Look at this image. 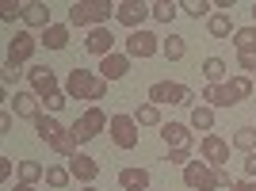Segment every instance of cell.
Returning a JSON list of instances; mask_svg holds the SVG:
<instances>
[{
	"instance_id": "1",
	"label": "cell",
	"mask_w": 256,
	"mask_h": 191,
	"mask_svg": "<svg viewBox=\"0 0 256 191\" xmlns=\"http://www.w3.org/2000/svg\"><path fill=\"white\" fill-rule=\"evenodd\" d=\"M115 16L111 0H73L69 4V27H107V20Z\"/></svg>"
},
{
	"instance_id": "2",
	"label": "cell",
	"mask_w": 256,
	"mask_h": 191,
	"mask_svg": "<svg viewBox=\"0 0 256 191\" xmlns=\"http://www.w3.org/2000/svg\"><path fill=\"white\" fill-rule=\"evenodd\" d=\"M65 96L69 100H92V104H100L107 96V80L100 73H92V69H73L65 76Z\"/></svg>"
},
{
	"instance_id": "3",
	"label": "cell",
	"mask_w": 256,
	"mask_h": 191,
	"mask_svg": "<svg viewBox=\"0 0 256 191\" xmlns=\"http://www.w3.org/2000/svg\"><path fill=\"white\" fill-rule=\"evenodd\" d=\"M34 134H38V138H42L46 146H50L54 153H58V157H65V160H69V157L76 153V142L69 138V130H65V126H62V122H58L54 115H46V111H42L38 118H34Z\"/></svg>"
},
{
	"instance_id": "4",
	"label": "cell",
	"mask_w": 256,
	"mask_h": 191,
	"mask_svg": "<svg viewBox=\"0 0 256 191\" xmlns=\"http://www.w3.org/2000/svg\"><path fill=\"white\" fill-rule=\"evenodd\" d=\"M104 126H111V118L104 115V107H88L84 115L69 126V138H73L76 146H88L92 138H100V134H104Z\"/></svg>"
},
{
	"instance_id": "5",
	"label": "cell",
	"mask_w": 256,
	"mask_h": 191,
	"mask_svg": "<svg viewBox=\"0 0 256 191\" xmlns=\"http://www.w3.org/2000/svg\"><path fill=\"white\" fill-rule=\"evenodd\" d=\"M150 104H157V107H188V104H195V96H192L188 84L157 80V84H150Z\"/></svg>"
},
{
	"instance_id": "6",
	"label": "cell",
	"mask_w": 256,
	"mask_h": 191,
	"mask_svg": "<svg viewBox=\"0 0 256 191\" xmlns=\"http://www.w3.org/2000/svg\"><path fill=\"white\" fill-rule=\"evenodd\" d=\"M34 50H38V38H34L31 31H16L8 38V54H4V62L12 65H27L34 58Z\"/></svg>"
},
{
	"instance_id": "7",
	"label": "cell",
	"mask_w": 256,
	"mask_h": 191,
	"mask_svg": "<svg viewBox=\"0 0 256 191\" xmlns=\"http://www.w3.org/2000/svg\"><path fill=\"white\" fill-rule=\"evenodd\" d=\"M157 54H160V38L153 31H130L126 34V58L130 62H134V58L146 62V58H157Z\"/></svg>"
},
{
	"instance_id": "8",
	"label": "cell",
	"mask_w": 256,
	"mask_h": 191,
	"mask_svg": "<svg viewBox=\"0 0 256 191\" xmlns=\"http://www.w3.org/2000/svg\"><path fill=\"white\" fill-rule=\"evenodd\" d=\"M111 142H115L118 149H138V122H134V115H111Z\"/></svg>"
},
{
	"instance_id": "9",
	"label": "cell",
	"mask_w": 256,
	"mask_h": 191,
	"mask_svg": "<svg viewBox=\"0 0 256 191\" xmlns=\"http://www.w3.org/2000/svg\"><path fill=\"white\" fill-rule=\"evenodd\" d=\"M153 12L150 4H142V0H122V4H115V20L122 23V27H130V31H142V23L150 20Z\"/></svg>"
},
{
	"instance_id": "10",
	"label": "cell",
	"mask_w": 256,
	"mask_h": 191,
	"mask_svg": "<svg viewBox=\"0 0 256 191\" xmlns=\"http://www.w3.org/2000/svg\"><path fill=\"white\" fill-rule=\"evenodd\" d=\"M27 80H31V92L38 96V100H50L54 92H62V88H58V73H54L50 65H31Z\"/></svg>"
},
{
	"instance_id": "11",
	"label": "cell",
	"mask_w": 256,
	"mask_h": 191,
	"mask_svg": "<svg viewBox=\"0 0 256 191\" xmlns=\"http://www.w3.org/2000/svg\"><path fill=\"white\" fill-rule=\"evenodd\" d=\"M184 184H188L192 191H214V188H218L214 168L206 164V160H192V164L184 168Z\"/></svg>"
},
{
	"instance_id": "12",
	"label": "cell",
	"mask_w": 256,
	"mask_h": 191,
	"mask_svg": "<svg viewBox=\"0 0 256 191\" xmlns=\"http://www.w3.org/2000/svg\"><path fill=\"white\" fill-rule=\"evenodd\" d=\"M199 153H203V160L210 168H222L226 160H230V142L218 138V134H206V138L199 142Z\"/></svg>"
},
{
	"instance_id": "13",
	"label": "cell",
	"mask_w": 256,
	"mask_h": 191,
	"mask_svg": "<svg viewBox=\"0 0 256 191\" xmlns=\"http://www.w3.org/2000/svg\"><path fill=\"white\" fill-rule=\"evenodd\" d=\"M84 50L92 54V58H100L104 62L107 54H115V34H111V27H92L84 38Z\"/></svg>"
},
{
	"instance_id": "14",
	"label": "cell",
	"mask_w": 256,
	"mask_h": 191,
	"mask_svg": "<svg viewBox=\"0 0 256 191\" xmlns=\"http://www.w3.org/2000/svg\"><path fill=\"white\" fill-rule=\"evenodd\" d=\"M65 164H69V172H73V176H76L80 184H84V188H88V184H92V180L100 176L96 157H88V153H73V157L65 160Z\"/></svg>"
},
{
	"instance_id": "15",
	"label": "cell",
	"mask_w": 256,
	"mask_h": 191,
	"mask_svg": "<svg viewBox=\"0 0 256 191\" xmlns=\"http://www.w3.org/2000/svg\"><path fill=\"white\" fill-rule=\"evenodd\" d=\"M8 111L16 118H31V122H34V118L42 115V104H38V96H34V92H16V100L8 104Z\"/></svg>"
},
{
	"instance_id": "16",
	"label": "cell",
	"mask_w": 256,
	"mask_h": 191,
	"mask_svg": "<svg viewBox=\"0 0 256 191\" xmlns=\"http://www.w3.org/2000/svg\"><path fill=\"white\" fill-rule=\"evenodd\" d=\"M160 138H164L168 149H192V142H195L188 122H164V126H160Z\"/></svg>"
},
{
	"instance_id": "17",
	"label": "cell",
	"mask_w": 256,
	"mask_h": 191,
	"mask_svg": "<svg viewBox=\"0 0 256 191\" xmlns=\"http://www.w3.org/2000/svg\"><path fill=\"white\" fill-rule=\"evenodd\" d=\"M96 73L104 76V80H122V76L130 73V58H126V54H118V50H115V54H107L104 62H100Z\"/></svg>"
},
{
	"instance_id": "18",
	"label": "cell",
	"mask_w": 256,
	"mask_h": 191,
	"mask_svg": "<svg viewBox=\"0 0 256 191\" xmlns=\"http://www.w3.org/2000/svg\"><path fill=\"white\" fill-rule=\"evenodd\" d=\"M23 23H27V27H38V31L54 27V23H50V8H46L42 0H31V4H23Z\"/></svg>"
},
{
	"instance_id": "19",
	"label": "cell",
	"mask_w": 256,
	"mask_h": 191,
	"mask_svg": "<svg viewBox=\"0 0 256 191\" xmlns=\"http://www.w3.org/2000/svg\"><path fill=\"white\" fill-rule=\"evenodd\" d=\"M118 188L122 191H146L150 188V168H142V164L138 168H122L118 172Z\"/></svg>"
},
{
	"instance_id": "20",
	"label": "cell",
	"mask_w": 256,
	"mask_h": 191,
	"mask_svg": "<svg viewBox=\"0 0 256 191\" xmlns=\"http://www.w3.org/2000/svg\"><path fill=\"white\" fill-rule=\"evenodd\" d=\"M38 46H46V50H65V46H69V23H54V27H46L42 38H38Z\"/></svg>"
},
{
	"instance_id": "21",
	"label": "cell",
	"mask_w": 256,
	"mask_h": 191,
	"mask_svg": "<svg viewBox=\"0 0 256 191\" xmlns=\"http://www.w3.org/2000/svg\"><path fill=\"white\" fill-rule=\"evenodd\" d=\"M206 31H210V38H234V16H226V12H214L210 20H206Z\"/></svg>"
},
{
	"instance_id": "22",
	"label": "cell",
	"mask_w": 256,
	"mask_h": 191,
	"mask_svg": "<svg viewBox=\"0 0 256 191\" xmlns=\"http://www.w3.org/2000/svg\"><path fill=\"white\" fill-rule=\"evenodd\" d=\"M203 104H206V107H237L226 84H206V88H203Z\"/></svg>"
},
{
	"instance_id": "23",
	"label": "cell",
	"mask_w": 256,
	"mask_h": 191,
	"mask_svg": "<svg viewBox=\"0 0 256 191\" xmlns=\"http://www.w3.org/2000/svg\"><path fill=\"white\" fill-rule=\"evenodd\" d=\"M234 50L256 58V27H237L234 31Z\"/></svg>"
},
{
	"instance_id": "24",
	"label": "cell",
	"mask_w": 256,
	"mask_h": 191,
	"mask_svg": "<svg viewBox=\"0 0 256 191\" xmlns=\"http://www.w3.org/2000/svg\"><path fill=\"white\" fill-rule=\"evenodd\" d=\"M188 126H192V130H203V134H206V130L214 126V107L195 104V107H192V122H188Z\"/></svg>"
},
{
	"instance_id": "25",
	"label": "cell",
	"mask_w": 256,
	"mask_h": 191,
	"mask_svg": "<svg viewBox=\"0 0 256 191\" xmlns=\"http://www.w3.org/2000/svg\"><path fill=\"white\" fill-rule=\"evenodd\" d=\"M160 54H164L168 62H180L184 54H188V38H180V34H168V38H160Z\"/></svg>"
},
{
	"instance_id": "26",
	"label": "cell",
	"mask_w": 256,
	"mask_h": 191,
	"mask_svg": "<svg viewBox=\"0 0 256 191\" xmlns=\"http://www.w3.org/2000/svg\"><path fill=\"white\" fill-rule=\"evenodd\" d=\"M226 88H230V96H234V104H241V100H248V96L256 92L248 76H230V80H226Z\"/></svg>"
},
{
	"instance_id": "27",
	"label": "cell",
	"mask_w": 256,
	"mask_h": 191,
	"mask_svg": "<svg viewBox=\"0 0 256 191\" xmlns=\"http://www.w3.org/2000/svg\"><path fill=\"white\" fill-rule=\"evenodd\" d=\"M134 122H138V126H164V122H160V107L157 104H142L138 111H134Z\"/></svg>"
},
{
	"instance_id": "28",
	"label": "cell",
	"mask_w": 256,
	"mask_h": 191,
	"mask_svg": "<svg viewBox=\"0 0 256 191\" xmlns=\"http://www.w3.org/2000/svg\"><path fill=\"white\" fill-rule=\"evenodd\" d=\"M73 180V172H69V164H50L46 168V184H50L54 191H65V184Z\"/></svg>"
},
{
	"instance_id": "29",
	"label": "cell",
	"mask_w": 256,
	"mask_h": 191,
	"mask_svg": "<svg viewBox=\"0 0 256 191\" xmlns=\"http://www.w3.org/2000/svg\"><path fill=\"white\" fill-rule=\"evenodd\" d=\"M203 76H206V84H226V62L222 58H206L203 62Z\"/></svg>"
},
{
	"instance_id": "30",
	"label": "cell",
	"mask_w": 256,
	"mask_h": 191,
	"mask_svg": "<svg viewBox=\"0 0 256 191\" xmlns=\"http://www.w3.org/2000/svg\"><path fill=\"white\" fill-rule=\"evenodd\" d=\"M234 146L241 149L245 157H248V153H256V122H252V126H241V130H237V134H234Z\"/></svg>"
},
{
	"instance_id": "31",
	"label": "cell",
	"mask_w": 256,
	"mask_h": 191,
	"mask_svg": "<svg viewBox=\"0 0 256 191\" xmlns=\"http://www.w3.org/2000/svg\"><path fill=\"white\" fill-rule=\"evenodd\" d=\"M153 20L157 23H172L176 16H180V4H172V0H157V4H150Z\"/></svg>"
},
{
	"instance_id": "32",
	"label": "cell",
	"mask_w": 256,
	"mask_h": 191,
	"mask_svg": "<svg viewBox=\"0 0 256 191\" xmlns=\"http://www.w3.org/2000/svg\"><path fill=\"white\" fill-rule=\"evenodd\" d=\"M46 180V168L38 160H20V184H38Z\"/></svg>"
},
{
	"instance_id": "33",
	"label": "cell",
	"mask_w": 256,
	"mask_h": 191,
	"mask_svg": "<svg viewBox=\"0 0 256 191\" xmlns=\"http://www.w3.org/2000/svg\"><path fill=\"white\" fill-rule=\"evenodd\" d=\"M0 20H4V23L23 20V4H20V0H4V4H0Z\"/></svg>"
},
{
	"instance_id": "34",
	"label": "cell",
	"mask_w": 256,
	"mask_h": 191,
	"mask_svg": "<svg viewBox=\"0 0 256 191\" xmlns=\"http://www.w3.org/2000/svg\"><path fill=\"white\" fill-rule=\"evenodd\" d=\"M180 12H188L192 20H203L206 12H210V4H206V0H184V4H180Z\"/></svg>"
},
{
	"instance_id": "35",
	"label": "cell",
	"mask_w": 256,
	"mask_h": 191,
	"mask_svg": "<svg viewBox=\"0 0 256 191\" xmlns=\"http://www.w3.org/2000/svg\"><path fill=\"white\" fill-rule=\"evenodd\" d=\"M164 164H180V168H188V164H192V149H168V153H164Z\"/></svg>"
},
{
	"instance_id": "36",
	"label": "cell",
	"mask_w": 256,
	"mask_h": 191,
	"mask_svg": "<svg viewBox=\"0 0 256 191\" xmlns=\"http://www.w3.org/2000/svg\"><path fill=\"white\" fill-rule=\"evenodd\" d=\"M0 76H4V88H12L16 84V80H20V65H12V62H4V69H0Z\"/></svg>"
},
{
	"instance_id": "37",
	"label": "cell",
	"mask_w": 256,
	"mask_h": 191,
	"mask_svg": "<svg viewBox=\"0 0 256 191\" xmlns=\"http://www.w3.org/2000/svg\"><path fill=\"white\" fill-rule=\"evenodd\" d=\"M65 104H69V96H65V88H62V92H54L50 100H46V111H50V115H54V111H62Z\"/></svg>"
},
{
	"instance_id": "38",
	"label": "cell",
	"mask_w": 256,
	"mask_h": 191,
	"mask_svg": "<svg viewBox=\"0 0 256 191\" xmlns=\"http://www.w3.org/2000/svg\"><path fill=\"white\" fill-rule=\"evenodd\" d=\"M237 69H241V73H256V58H248V54H237Z\"/></svg>"
},
{
	"instance_id": "39",
	"label": "cell",
	"mask_w": 256,
	"mask_h": 191,
	"mask_svg": "<svg viewBox=\"0 0 256 191\" xmlns=\"http://www.w3.org/2000/svg\"><path fill=\"white\" fill-rule=\"evenodd\" d=\"M241 168H245V176H248V180H256V153H248Z\"/></svg>"
},
{
	"instance_id": "40",
	"label": "cell",
	"mask_w": 256,
	"mask_h": 191,
	"mask_svg": "<svg viewBox=\"0 0 256 191\" xmlns=\"http://www.w3.org/2000/svg\"><path fill=\"white\" fill-rule=\"evenodd\" d=\"M0 134H12V111H8V107L0 111Z\"/></svg>"
},
{
	"instance_id": "41",
	"label": "cell",
	"mask_w": 256,
	"mask_h": 191,
	"mask_svg": "<svg viewBox=\"0 0 256 191\" xmlns=\"http://www.w3.org/2000/svg\"><path fill=\"white\" fill-rule=\"evenodd\" d=\"M214 180H218V188H234V180H230L226 168H214Z\"/></svg>"
},
{
	"instance_id": "42",
	"label": "cell",
	"mask_w": 256,
	"mask_h": 191,
	"mask_svg": "<svg viewBox=\"0 0 256 191\" xmlns=\"http://www.w3.org/2000/svg\"><path fill=\"white\" fill-rule=\"evenodd\" d=\"M0 180H12V157H0Z\"/></svg>"
},
{
	"instance_id": "43",
	"label": "cell",
	"mask_w": 256,
	"mask_h": 191,
	"mask_svg": "<svg viewBox=\"0 0 256 191\" xmlns=\"http://www.w3.org/2000/svg\"><path fill=\"white\" fill-rule=\"evenodd\" d=\"M230 191H256V180H234Z\"/></svg>"
},
{
	"instance_id": "44",
	"label": "cell",
	"mask_w": 256,
	"mask_h": 191,
	"mask_svg": "<svg viewBox=\"0 0 256 191\" xmlns=\"http://www.w3.org/2000/svg\"><path fill=\"white\" fill-rule=\"evenodd\" d=\"M12 191H38V188H34V184H16Z\"/></svg>"
},
{
	"instance_id": "45",
	"label": "cell",
	"mask_w": 256,
	"mask_h": 191,
	"mask_svg": "<svg viewBox=\"0 0 256 191\" xmlns=\"http://www.w3.org/2000/svg\"><path fill=\"white\" fill-rule=\"evenodd\" d=\"M248 12H252V27H256V4H252V8H248Z\"/></svg>"
},
{
	"instance_id": "46",
	"label": "cell",
	"mask_w": 256,
	"mask_h": 191,
	"mask_svg": "<svg viewBox=\"0 0 256 191\" xmlns=\"http://www.w3.org/2000/svg\"><path fill=\"white\" fill-rule=\"evenodd\" d=\"M80 191H100V188H92V184H88V188H80Z\"/></svg>"
},
{
	"instance_id": "47",
	"label": "cell",
	"mask_w": 256,
	"mask_h": 191,
	"mask_svg": "<svg viewBox=\"0 0 256 191\" xmlns=\"http://www.w3.org/2000/svg\"><path fill=\"white\" fill-rule=\"evenodd\" d=\"M252 88H256V80H252Z\"/></svg>"
},
{
	"instance_id": "48",
	"label": "cell",
	"mask_w": 256,
	"mask_h": 191,
	"mask_svg": "<svg viewBox=\"0 0 256 191\" xmlns=\"http://www.w3.org/2000/svg\"><path fill=\"white\" fill-rule=\"evenodd\" d=\"M164 191H168V188H164Z\"/></svg>"
}]
</instances>
